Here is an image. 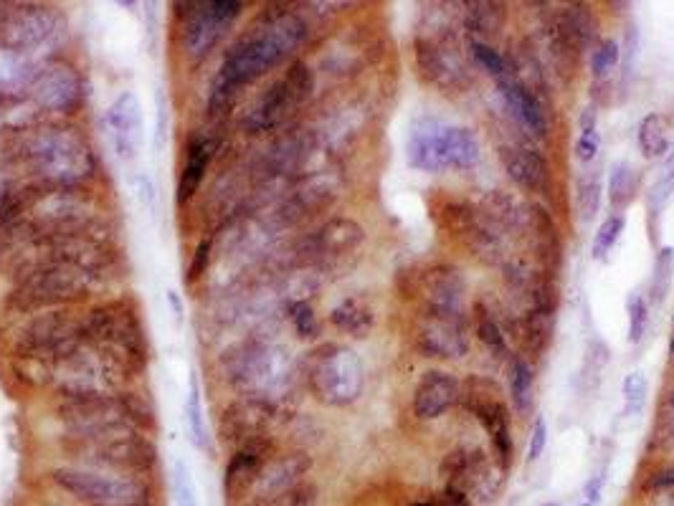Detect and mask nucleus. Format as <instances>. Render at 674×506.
Returning a JSON list of instances; mask_svg holds the SVG:
<instances>
[{
    "label": "nucleus",
    "instance_id": "nucleus-31",
    "mask_svg": "<svg viewBox=\"0 0 674 506\" xmlns=\"http://www.w3.org/2000/svg\"><path fill=\"white\" fill-rule=\"evenodd\" d=\"M533 370L528 367V362L515 360L510 367V393H512V405L517 408V413H530L533 408Z\"/></svg>",
    "mask_w": 674,
    "mask_h": 506
},
{
    "label": "nucleus",
    "instance_id": "nucleus-20",
    "mask_svg": "<svg viewBox=\"0 0 674 506\" xmlns=\"http://www.w3.org/2000/svg\"><path fill=\"white\" fill-rule=\"evenodd\" d=\"M497 87H500L510 112L515 114L530 132H535L538 137H545V132H548V119H545L543 107H540V99L522 87L520 81L515 79V74H512L510 79L500 81Z\"/></svg>",
    "mask_w": 674,
    "mask_h": 506
},
{
    "label": "nucleus",
    "instance_id": "nucleus-22",
    "mask_svg": "<svg viewBox=\"0 0 674 506\" xmlns=\"http://www.w3.org/2000/svg\"><path fill=\"white\" fill-rule=\"evenodd\" d=\"M213 147L208 140H193L191 147H188V157H185V167L183 173L178 178V203H188V200L196 195V190L201 188L203 178H206L208 162H211Z\"/></svg>",
    "mask_w": 674,
    "mask_h": 506
},
{
    "label": "nucleus",
    "instance_id": "nucleus-41",
    "mask_svg": "<svg viewBox=\"0 0 674 506\" xmlns=\"http://www.w3.org/2000/svg\"><path fill=\"white\" fill-rule=\"evenodd\" d=\"M545 446H548V423H545L543 415H538L533 423V431H530L528 461H538V458L543 456Z\"/></svg>",
    "mask_w": 674,
    "mask_h": 506
},
{
    "label": "nucleus",
    "instance_id": "nucleus-33",
    "mask_svg": "<svg viewBox=\"0 0 674 506\" xmlns=\"http://www.w3.org/2000/svg\"><path fill=\"white\" fill-rule=\"evenodd\" d=\"M624 216L621 213H614V216L606 218L601 226H598L596 236H593V243H591V256L596 261H604L606 256H609L611 251H614V246L619 243L621 233H624Z\"/></svg>",
    "mask_w": 674,
    "mask_h": 506
},
{
    "label": "nucleus",
    "instance_id": "nucleus-10",
    "mask_svg": "<svg viewBox=\"0 0 674 506\" xmlns=\"http://www.w3.org/2000/svg\"><path fill=\"white\" fill-rule=\"evenodd\" d=\"M416 342L429 357H462L467 352V334L459 312L426 309L416 327Z\"/></svg>",
    "mask_w": 674,
    "mask_h": 506
},
{
    "label": "nucleus",
    "instance_id": "nucleus-36",
    "mask_svg": "<svg viewBox=\"0 0 674 506\" xmlns=\"http://www.w3.org/2000/svg\"><path fill=\"white\" fill-rule=\"evenodd\" d=\"M626 314H629V342L639 345L649 327V302L642 291H631L626 299Z\"/></svg>",
    "mask_w": 674,
    "mask_h": 506
},
{
    "label": "nucleus",
    "instance_id": "nucleus-21",
    "mask_svg": "<svg viewBox=\"0 0 674 506\" xmlns=\"http://www.w3.org/2000/svg\"><path fill=\"white\" fill-rule=\"evenodd\" d=\"M363 238L365 231L358 223L350 221V218H335L317 231L310 246L317 256H343V253L355 251L363 243Z\"/></svg>",
    "mask_w": 674,
    "mask_h": 506
},
{
    "label": "nucleus",
    "instance_id": "nucleus-40",
    "mask_svg": "<svg viewBox=\"0 0 674 506\" xmlns=\"http://www.w3.org/2000/svg\"><path fill=\"white\" fill-rule=\"evenodd\" d=\"M188 426H191L193 441L196 446L206 448V428H203V413H201V398H198V385L191 380V395H188Z\"/></svg>",
    "mask_w": 674,
    "mask_h": 506
},
{
    "label": "nucleus",
    "instance_id": "nucleus-6",
    "mask_svg": "<svg viewBox=\"0 0 674 506\" xmlns=\"http://www.w3.org/2000/svg\"><path fill=\"white\" fill-rule=\"evenodd\" d=\"M79 327L69 314L64 312H46L41 317L33 319L18 337V350L26 357H36V360H64L71 352L79 350Z\"/></svg>",
    "mask_w": 674,
    "mask_h": 506
},
{
    "label": "nucleus",
    "instance_id": "nucleus-9",
    "mask_svg": "<svg viewBox=\"0 0 674 506\" xmlns=\"http://www.w3.org/2000/svg\"><path fill=\"white\" fill-rule=\"evenodd\" d=\"M241 3L234 0H216V3H201L185 26V51L191 56H206L213 46L221 41L226 28L236 21L241 13Z\"/></svg>",
    "mask_w": 674,
    "mask_h": 506
},
{
    "label": "nucleus",
    "instance_id": "nucleus-44",
    "mask_svg": "<svg viewBox=\"0 0 674 506\" xmlns=\"http://www.w3.org/2000/svg\"><path fill=\"white\" fill-rule=\"evenodd\" d=\"M604 484H606V471L591 476V479L586 481V486H583L581 501H578L576 506H598V501H601V491H604Z\"/></svg>",
    "mask_w": 674,
    "mask_h": 506
},
{
    "label": "nucleus",
    "instance_id": "nucleus-27",
    "mask_svg": "<svg viewBox=\"0 0 674 506\" xmlns=\"http://www.w3.org/2000/svg\"><path fill=\"white\" fill-rule=\"evenodd\" d=\"M464 23L474 36H492L505 23V8L500 3H469Z\"/></svg>",
    "mask_w": 674,
    "mask_h": 506
},
{
    "label": "nucleus",
    "instance_id": "nucleus-16",
    "mask_svg": "<svg viewBox=\"0 0 674 506\" xmlns=\"http://www.w3.org/2000/svg\"><path fill=\"white\" fill-rule=\"evenodd\" d=\"M416 289L424 297L426 309L459 312L464 302V279L452 266H431L416 279Z\"/></svg>",
    "mask_w": 674,
    "mask_h": 506
},
{
    "label": "nucleus",
    "instance_id": "nucleus-29",
    "mask_svg": "<svg viewBox=\"0 0 674 506\" xmlns=\"http://www.w3.org/2000/svg\"><path fill=\"white\" fill-rule=\"evenodd\" d=\"M528 216V221L533 223V236H535V246H538V251L543 253V259L548 261V264H555L558 261V236H555V226L553 221H550V216L545 213L540 205H533V208L525 213Z\"/></svg>",
    "mask_w": 674,
    "mask_h": 506
},
{
    "label": "nucleus",
    "instance_id": "nucleus-12",
    "mask_svg": "<svg viewBox=\"0 0 674 506\" xmlns=\"http://www.w3.org/2000/svg\"><path fill=\"white\" fill-rule=\"evenodd\" d=\"M54 481L79 499L94 501L102 506H122L135 496L130 481L112 479V476L94 474L82 469H56Z\"/></svg>",
    "mask_w": 674,
    "mask_h": 506
},
{
    "label": "nucleus",
    "instance_id": "nucleus-11",
    "mask_svg": "<svg viewBox=\"0 0 674 506\" xmlns=\"http://www.w3.org/2000/svg\"><path fill=\"white\" fill-rule=\"evenodd\" d=\"M84 332L97 342H107L115 350H122L127 357H140L142 352V327L130 309L112 304L92 312Z\"/></svg>",
    "mask_w": 674,
    "mask_h": 506
},
{
    "label": "nucleus",
    "instance_id": "nucleus-1",
    "mask_svg": "<svg viewBox=\"0 0 674 506\" xmlns=\"http://www.w3.org/2000/svg\"><path fill=\"white\" fill-rule=\"evenodd\" d=\"M307 26L294 13H279L244 36L226 54L211 89V112L226 114L236 102L241 87L272 71L292 56L305 41Z\"/></svg>",
    "mask_w": 674,
    "mask_h": 506
},
{
    "label": "nucleus",
    "instance_id": "nucleus-5",
    "mask_svg": "<svg viewBox=\"0 0 674 506\" xmlns=\"http://www.w3.org/2000/svg\"><path fill=\"white\" fill-rule=\"evenodd\" d=\"M312 89H315V76L312 69L302 61L292 64L287 69V74L264 94V99L259 102V107L249 114V127L251 130H272L277 124H282L284 119L292 117L299 107H305L307 99L312 97Z\"/></svg>",
    "mask_w": 674,
    "mask_h": 506
},
{
    "label": "nucleus",
    "instance_id": "nucleus-8",
    "mask_svg": "<svg viewBox=\"0 0 674 506\" xmlns=\"http://www.w3.org/2000/svg\"><path fill=\"white\" fill-rule=\"evenodd\" d=\"M416 64L421 76L441 92L452 94L469 87V74L459 51L449 44V38L419 36L416 38Z\"/></svg>",
    "mask_w": 674,
    "mask_h": 506
},
{
    "label": "nucleus",
    "instance_id": "nucleus-42",
    "mask_svg": "<svg viewBox=\"0 0 674 506\" xmlns=\"http://www.w3.org/2000/svg\"><path fill=\"white\" fill-rule=\"evenodd\" d=\"M598 147H601V135H598V130H581L576 142V160L593 162V157L598 155Z\"/></svg>",
    "mask_w": 674,
    "mask_h": 506
},
{
    "label": "nucleus",
    "instance_id": "nucleus-15",
    "mask_svg": "<svg viewBox=\"0 0 674 506\" xmlns=\"http://www.w3.org/2000/svg\"><path fill=\"white\" fill-rule=\"evenodd\" d=\"M33 157L44 167L46 175H54V178L61 180L77 178V175H82L84 167L89 170L87 152L82 150L77 140H71L66 135H54L41 140L36 150H33Z\"/></svg>",
    "mask_w": 674,
    "mask_h": 506
},
{
    "label": "nucleus",
    "instance_id": "nucleus-34",
    "mask_svg": "<svg viewBox=\"0 0 674 506\" xmlns=\"http://www.w3.org/2000/svg\"><path fill=\"white\" fill-rule=\"evenodd\" d=\"M674 195V150L669 152L667 160L662 162V170H659L657 183L652 185V193H649V213L659 216L667 203Z\"/></svg>",
    "mask_w": 674,
    "mask_h": 506
},
{
    "label": "nucleus",
    "instance_id": "nucleus-14",
    "mask_svg": "<svg viewBox=\"0 0 674 506\" xmlns=\"http://www.w3.org/2000/svg\"><path fill=\"white\" fill-rule=\"evenodd\" d=\"M54 28L49 13L36 6H18L0 18V41L11 49H28L41 44Z\"/></svg>",
    "mask_w": 674,
    "mask_h": 506
},
{
    "label": "nucleus",
    "instance_id": "nucleus-2",
    "mask_svg": "<svg viewBox=\"0 0 674 506\" xmlns=\"http://www.w3.org/2000/svg\"><path fill=\"white\" fill-rule=\"evenodd\" d=\"M408 162L424 173L467 170L479 162V140L467 127L429 122L408 137Z\"/></svg>",
    "mask_w": 674,
    "mask_h": 506
},
{
    "label": "nucleus",
    "instance_id": "nucleus-7",
    "mask_svg": "<svg viewBox=\"0 0 674 506\" xmlns=\"http://www.w3.org/2000/svg\"><path fill=\"white\" fill-rule=\"evenodd\" d=\"M464 398L467 410L477 415V420L484 426L487 436L492 438L497 456H500L502 469L510 466L512 458V433H510V415H507L505 403L497 398V385L484 380V377H469L467 388L459 395Z\"/></svg>",
    "mask_w": 674,
    "mask_h": 506
},
{
    "label": "nucleus",
    "instance_id": "nucleus-47",
    "mask_svg": "<svg viewBox=\"0 0 674 506\" xmlns=\"http://www.w3.org/2000/svg\"><path fill=\"white\" fill-rule=\"evenodd\" d=\"M168 299H170V304H173V312H175V317H178V319H183V307H180L178 297H175L173 291H170V294H168Z\"/></svg>",
    "mask_w": 674,
    "mask_h": 506
},
{
    "label": "nucleus",
    "instance_id": "nucleus-19",
    "mask_svg": "<svg viewBox=\"0 0 674 506\" xmlns=\"http://www.w3.org/2000/svg\"><path fill=\"white\" fill-rule=\"evenodd\" d=\"M140 104L132 94H122L107 112V130L115 142L117 155L130 160L137 150V135H140Z\"/></svg>",
    "mask_w": 674,
    "mask_h": 506
},
{
    "label": "nucleus",
    "instance_id": "nucleus-37",
    "mask_svg": "<svg viewBox=\"0 0 674 506\" xmlns=\"http://www.w3.org/2000/svg\"><path fill=\"white\" fill-rule=\"evenodd\" d=\"M619 44L616 41H611V38H604V41H598V46L593 49L591 54V71H593V79H609L611 74H614L616 64H619Z\"/></svg>",
    "mask_w": 674,
    "mask_h": 506
},
{
    "label": "nucleus",
    "instance_id": "nucleus-18",
    "mask_svg": "<svg viewBox=\"0 0 674 506\" xmlns=\"http://www.w3.org/2000/svg\"><path fill=\"white\" fill-rule=\"evenodd\" d=\"M457 377L444 370H429L416 385L414 393V413L421 420H434L444 415L459 400Z\"/></svg>",
    "mask_w": 674,
    "mask_h": 506
},
{
    "label": "nucleus",
    "instance_id": "nucleus-48",
    "mask_svg": "<svg viewBox=\"0 0 674 506\" xmlns=\"http://www.w3.org/2000/svg\"><path fill=\"white\" fill-rule=\"evenodd\" d=\"M414 506H436V504H429V501H419V504H414Z\"/></svg>",
    "mask_w": 674,
    "mask_h": 506
},
{
    "label": "nucleus",
    "instance_id": "nucleus-43",
    "mask_svg": "<svg viewBox=\"0 0 674 506\" xmlns=\"http://www.w3.org/2000/svg\"><path fill=\"white\" fill-rule=\"evenodd\" d=\"M292 319H294V327H297V332L302 334V337H312V334L317 332V322H315V314H312L310 304H305V302L294 304Z\"/></svg>",
    "mask_w": 674,
    "mask_h": 506
},
{
    "label": "nucleus",
    "instance_id": "nucleus-35",
    "mask_svg": "<svg viewBox=\"0 0 674 506\" xmlns=\"http://www.w3.org/2000/svg\"><path fill=\"white\" fill-rule=\"evenodd\" d=\"M621 395H624L626 418H636V415H642L644 405H647V395H649V383H647V377H644V372H629V375L624 377Z\"/></svg>",
    "mask_w": 674,
    "mask_h": 506
},
{
    "label": "nucleus",
    "instance_id": "nucleus-25",
    "mask_svg": "<svg viewBox=\"0 0 674 506\" xmlns=\"http://www.w3.org/2000/svg\"><path fill=\"white\" fill-rule=\"evenodd\" d=\"M636 142H639V152H642L647 160H659L669 152V124L662 114H647V117L639 122V130H636Z\"/></svg>",
    "mask_w": 674,
    "mask_h": 506
},
{
    "label": "nucleus",
    "instance_id": "nucleus-17",
    "mask_svg": "<svg viewBox=\"0 0 674 506\" xmlns=\"http://www.w3.org/2000/svg\"><path fill=\"white\" fill-rule=\"evenodd\" d=\"M500 162L510 180H515L528 193H548L550 167L538 150L520 145L500 147Z\"/></svg>",
    "mask_w": 674,
    "mask_h": 506
},
{
    "label": "nucleus",
    "instance_id": "nucleus-45",
    "mask_svg": "<svg viewBox=\"0 0 674 506\" xmlns=\"http://www.w3.org/2000/svg\"><path fill=\"white\" fill-rule=\"evenodd\" d=\"M208 259H211V243L203 241L201 246L196 248V256H193L191 269H188V279L196 281L198 276H203V271H206V266H208Z\"/></svg>",
    "mask_w": 674,
    "mask_h": 506
},
{
    "label": "nucleus",
    "instance_id": "nucleus-23",
    "mask_svg": "<svg viewBox=\"0 0 674 506\" xmlns=\"http://www.w3.org/2000/svg\"><path fill=\"white\" fill-rule=\"evenodd\" d=\"M477 213L497 236H500V231H512V228H517L522 223V213L520 208H517V203L510 198V195L500 193V190L484 195Z\"/></svg>",
    "mask_w": 674,
    "mask_h": 506
},
{
    "label": "nucleus",
    "instance_id": "nucleus-46",
    "mask_svg": "<svg viewBox=\"0 0 674 506\" xmlns=\"http://www.w3.org/2000/svg\"><path fill=\"white\" fill-rule=\"evenodd\" d=\"M436 506H474V504L464 491L457 489V486H446L441 499L436 501Z\"/></svg>",
    "mask_w": 674,
    "mask_h": 506
},
{
    "label": "nucleus",
    "instance_id": "nucleus-39",
    "mask_svg": "<svg viewBox=\"0 0 674 506\" xmlns=\"http://www.w3.org/2000/svg\"><path fill=\"white\" fill-rule=\"evenodd\" d=\"M173 489H175V506H198L196 484H193L191 469L185 461H175L173 466Z\"/></svg>",
    "mask_w": 674,
    "mask_h": 506
},
{
    "label": "nucleus",
    "instance_id": "nucleus-24",
    "mask_svg": "<svg viewBox=\"0 0 674 506\" xmlns=\"http://www.w3.org/2000/svg\"><path fill=\"white\" fill-rule=\"evenodd\" d=\"M259 469H261V451L256 446H249L244 448V451L236 453L234 458H231L229 469H226V494L234 499V496L244 494L246 489H249L251 481L259 476Z\"/></svg>",
    "mask_w": 674,
    "mask_h": 506
},
{
    "label": "nucleus",
    "instance_id": "nucleus-4",
    "mask_svg": "<svg viewBox=\"0 0 674 506\" xmlns=\"http://www.w3.org/2000/svg\"><path fill=\"white\" fill-rule=\"evenodd\" d=\"M312 390L330 405H348L360 395L365 383L363 362L353 350L327 347L325 355L312 367Z\"/></svg>",
    "mask_w": 674,
    "mask_h": 506
},
{
    "label": "nucleus",
    "instance_id": "nucleus-28",
    "mask_svg": "<svg viewBox=\"0 0 674 506\" xmlns=\"http://www.w3.org/2000/svg\"><path fill=\"white\" fill-rule=\"evenodd\" d=\"M636 190H639V173L629 162H619L611 170L609 180V200L614 210H624L631 200L636 198Z\"/></svg>",
    "mask_w": 674,
    "mask_h": 506
},
{
    "label": "nucleus",
    "instance_id": "nucleus-26",
    "mask_svg": "<svg viewBox=\"0 0 674 506\" xmlns=\"http://www.w3.org/2000/svg\"><path fill=\"white\" fill-rule=\"evenodd\" d=\"M332 324L353 337H365L373 327V312L360 299H345L343 304L332 309Z\"/></svg>",
    "mask_w": 674,
    "mask_h": 506
},
{
    "label": "nucleus",
    "instance_id": "nucleus-13",
    "mask_svg": "<svg viewBox=\"0 0 674 506\" xmlns=\"http://www.w3.org/2000/svg\"><path fill=\"white\" fill-rule=\"evenodd\" d=\"M593 36H596V21L583 6H568L553 16L550 38L560 61L566 59L568 64H576L578 54L591 44Z\"/></svg>",
    "mask_w": 674,
    "mask_h": 506
},
{
    "label": "nucleus",
    "instance_id": "nucleus-38",
    "mask_svg": "<svg viewBox=\"0 0 674 506\" xmlns=\"http://www.w3.org/2000/svg\"><path fill=\"white\" fill-rule=\"evenodd\" d=\"M598 205H601V180H598V175H588L578 185V213H581V221H593V216L598 213Z\"/></svg>",
    "mask_w": 674,
    "mask_h": 506
},
{
    "label": "nucleus",
    "instance_id": "nucleus-49",
    "mask_svg": "<svg viewBox=\"0 0 674 506\" xmlns=\"http://www.w3.org/2000/svg\"><path fill=\"white\" fill-rule=\"evenodd\" d=\"M543 506H558V504H543Z\"/></svg>",
    "mask_w": 674,
    "mask_h": 506
},
{
    "label": "nucleus",
    "instance_id": "nucleus-3",
    "mask_svg": "<svg viewBox=\"0 0 674 506\" xmlns=\"http://www.w3.org/2000/svg\"><path fill=\"white\" fill-rule=\"evenodd\" d=\"M89 294V274L84 266L56 259L41 269L31 271L23 284L13 291L11 304L18 312L56 307V304L79 302Z\"/></svg>",
    "mask_w": 674,
    "mask_h": 506
},
{
    "label": "nucleus",
    "instance_id": "nucleus-32",
    "mask_svg": "<svg viewBox=\"0 0 674 506\" xmlns=\"http://www.w3.org/2000/svg\"><path fill=\"white\" fill-rule=\"evenodd\" d=\"M474 329H477V337L479 342H482L487 350L492 352V355L502 357L507 355V342H505V334H502L500 324L492 319V314L487 312V309L482 307V304H477L474 307Z\"/></svg>",
    "mask_w": 674,
    "mask_h": 506
},
{
    "label": "nucleus",
    "instance_id": "nucleus-30",
    "mask_svg": "<svg viewBox=\"0 0 674 506\" xmlns=\"http://www.w3.org/2000/svg\"><path fill=\"white\" fill-rule=\"evenodd\" d=\"M674 281V248L664 246L654 259V271H652V284H649V297L652 304H664L669 289H672Z\"/></svg>",
    "mask_w": 674,
    "mask_h": 506
}]
</instances>
